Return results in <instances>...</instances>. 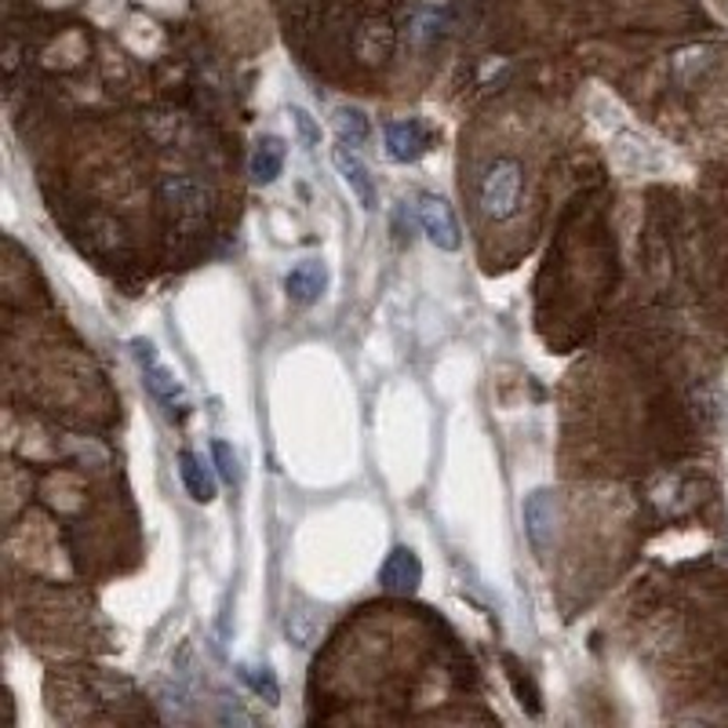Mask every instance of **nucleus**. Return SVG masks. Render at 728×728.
<instances>
[{"instance_id": "f257e3e1", "label": "nucleus", "mask_w": 728, "mask_h": 728, "mask_svg": "<svg viewBox=\"0 0 728 728\" xmlns=\"http://www.w3.org/2000/svg\"><path fill=\"white\" fill-rule=\"evenodd\" d=\"M521 194H524V169L514 157H496L481 175V186H477V200H481V211L488 219L503 222L510 215H518L521 208Z\"/></svg>"}, {"instance_id": "f03ea898", "label": "nucleus", "mask_w": 728, "mask_h": 728, "mask_svg": "<svg viewBox=\"0 0 728 728\" xmlns=\"http://www.w3.org/2000/svg\"><path fill=\"white\" fill-rule=\"evenodd\" d=\"M420 226H423V233H426V241L434 245V248H441V252H456V248L463 245V237H459V222H456V215H452V205L445 197H437V194H423L420 197Z\"/></svg>"}, {"instance_id": "7ed1b4c3", "label": "nucleus", "mask_w": 728, "mask_h": 728, "mask_svg": "<svg viewBox=\"0 0 728 728\" xmlns=\"http://www.w3.org/2000/svg\"><path fill=\"white\" fill-rule=\"evenodd\" d=\"M332 164H336L346 189L357 197V205H361L365 211H372L376 208V178H372V172H368V164L361 161L357 146H350V142L332 146Z\"/></svg>"}, {"instance_id": "20e7f679", "label": "nucleus", "mask_w": 728, "mask_h": 728, "mask_svg": "<svg viewBox=\"0 0 728 728\" xmlns=\"http://www.w3.org/2000/svg\"><path fill=\"white\" fill-rule=\"evenodd\" d=\"M554 529H557L554 492L551 488H535V492L524 499V532H529V543L535 546V554H551Z\"/></svg>"}, {"instance_id": "39448f33", "label": "nucleus", "mask_w": 728, "mask_h": 728, "mask_svg": "<svg viewBox=\"0 0 728 728\" xmlns=\"http://www.w3.org/2000/svg\"><path fill=\"white\" fill-rule=\"evenodd\" d=\"M379 583L390 590V594H415L423 583V561L415 557V551L409 546H398V551H390L383 568H379Z\"/></svg>"}, {"instance_id": "423d86ee", "label": "nucleus", "mask_w": 728, "mask_h": 728, "mask_svg": "<svg viewBox=\"0 0 728 728\" xmlns=\"http://www.w3.org/2000/svg\"><path fill=\"white\" fill-rule=\"evenodd\" d=\"M325 289H328V270H325V262H317V259L300 262V267L284 278V292L300 306H314L320 295H325Z\"/></svg>"}, {"instance_id": "0eeeda50", "label": "nucleus", "mask_w": 728, "mask_h": 728, "mask_svg": "<svg viewBox=\"0 0 728 728\" xmlns=\"http://www.w3.org/2000/svg\"><path fill=\"white\" fill-rule=\"evenodd\" d=\"M383 135H387V153L398 164H412L426 153V131L415 121H390Z\"/></svg>"}, {"instance_id": "6e6552de", "label": "nucleus", "mask_w": 728, "mask_h": 728, "mask_svg": "<svg viewBox=\"0 0 728 728\" xmlns=\"http://www.w3.org/2000/svg\"><path fill=\"white\" fill-rule=\"evenodd\" d=\"M284 139L281 135H262L252 150V161H248V172L259 186H270L273 178L284 172Z\"/></svg>"}, {"instance_id": "1a4fd4ad", "label": "nucleus", "mask_w": 728, "mask_h": 728, "mask_svg": "<svg viewBox=\"0 0 728 728\" xmlns=\"http://www.w3.org/2000/svg\"><path fill=\"white\" fill-rule=\"evenodd\" d=\"M164 197H169V205H175L186 215H200L208 205L205 186H200L194 175H169L164 178Z\"/></svg>"}, {"instance_id": "9d476101", "label": "nucleus", "mask_w": 728, "mask_h": 728, "mask_svg": "<svg viewBox=\"0 0 728 728\" xmlns=\"http://www.w3.org/2000/svg\"><path fill=\"white\" fill-rule=\"evenodd\" d=\"M178 474H183V485L194 503H211L215 499V477L211 470L200 463L194 452H178Z\"/></svg>"}, {"instance_id": "9b49d317", "label": "nucleus", "mask_w": 728, "mask_h": 728, "mask_svg": "<svg viewBox=\"0 0 728 728\" xmlns=\"http://www.w3.org/2000/svg\"><path fill=\"white\" fill-rule=\"evenodd\" d=\"M142 372H146V387L150 393L157 398L161 404H169V409H186V398H183V387H178V379L172 368H164L161 361H150L142 365Z\"/></svg>"}, {"instance_id": "f8f14e48", "label": "nucleus", "mask_w": 728, "mask_h": 728, "mask_svg": "<svg viewBox=\"0 0 728 728\" xmlns=\"http://www.w3.org/2000/svg\"><path fill=\"white\" fill-rule=\"evenodd\" d=\"M390 47H393V30L387 22H368V26H361V33H357V55H361L365 63H383L390 55Z\"/></svg>"}, {"instance_id": "ddd939ff", "label": "nucleus", "mask_w": 728, "mask_h": 728, "mask_svg": "<svg viewBox=\"0 0 728 728\" xmlns=\"http://www.w3.org/2000/svg\"><path fill=\"white\" fill-rule=\"evenodd\" d=\"M237 674H241V682L252 688L259 699H267L270 707H278V703H281V685H278V677H273L270 666L241 663V666H237Z\"/></svg>"}, {"instance_id": "4468645a", "label": "nucleus", "mask_w": 728, "mask_h": 728, "mask_svg": "<svg viewBox=\"0 0 728 728\" xmlns=\"http://www.w3.org/2000/svg\"><path fill=\"white\" fill-rule=\"evenodd\" d=\"M336 135L339 142H350V146H365L368 142V117L357 110V106H343V110H336Z\"/></svg>"}, {"instance_id": "2eb2a0df", "label": "nucleus", "mask_w": 728, "mask_h": 728, "mask_svg": "<svg viewBox=\"0 0 728 728\" xmlns=\"http://www.w3.org/2000/svg\"><path fill=\"white\" fill-rule=\"evenodd\" d=\"M211 456H215V467H219V477L226 485H237L241 481V467H237V452L226 445V441H215L211 445Z\"/></svg>"}, {"instance_id": "dca6fc26", "label": "nucleus", "mask_w": 728, "mask_h": 728, "mask_svg": "<svg viewBox=\"0 0 728 728\" xmlns=\"http://www.w3.org/2000/svg\"><path fill=\"white\" fill-rule=\"evenodd\" d=\"M292 121H295V128H300V135H303L306 146H317V142H320V128L314 124V117H309L303 106H292Z\"/></svg>"}]
</instances>
